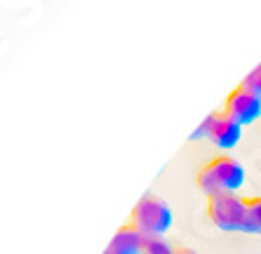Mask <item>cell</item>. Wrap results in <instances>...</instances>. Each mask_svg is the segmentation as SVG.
<instances>
[{"mask_svg": "<svg viewBox=\"0 0 261 254\" xmlns=\"http://www.w3.org/2000/svg\"><path fill=\"white\" fill-rule=\"evenodd\" d=\"M207 217L219 231L256 236L249 198H243L240 193H219L207 198Z\"/></svg>", "mask_w": 261, "mask_h": 254, "instance_id": "6da1fadb", "label": "cell"}, {"mask_svg": "<svg viewBox=\"0 0 261 254\" xmlns=\"http://www.w3.org/2000/svg\"><path fill=\"white\" fill-rule=\"evenodd\" d=\"M245 184V167L231 156H219L198 172V188L207 198L219 193H238Z\"/></svg>", "mask_w": 261, "mask_h": 254, "instance_id": "7a4b0ae2", "label": "cell"}, {"mask_svg": "<svg viewBox=\"0 0 261 254\" xmlns=\"http://www.w3.org/2000/svg\"><path fill=\"white\" fill-rule=\"evenodd\" d=\"M172 219H174L172 210L163 198H158L153 193H144L137 200V205L132 207L129 226H134L144 238L165 236L172 228Z\"/></svg>", "mask_w": 261, "mask_h": 254, "instance_id": "3957f363", "label": "cell"}, {"mask_svg": "<svg viewBox=\"0 0 261 254\" xmlns=\"http://www.w3.org/2000/svg\"><path fill=\"white\" fill-rule=\"evenodd\" d=\"M224 113L236 120L238 125H252L261 118V97L254 94L252 90L238 85L236 90L226 97V104H224Z\"/></svg>", "mask_w": 261, "mask_h": 254, "instance_id": "277c9868", "label": "cell"}, {"mask_svg": "<svg viewBox=\"0 0 261 254\" xmlns=\"http://www.w3.org/2000/svg\"><path fill=\"white\" fill-rule=\"evenodd\" d=\"M243 139V125H238L236 120H231L228 115L221 111H217V118H214L212 132H210V144L219 151H233Z\"/></svg>", "mask_w": 261, "mask_h": 254, "instance_id": "5b68a950", "label": "cell"}, {"mask_svg": "<svg viewBox=\"0 0 261 254\" xmlns=\"http://www.w3.org/2000/svg\"><path fill=\"white\" fill-rule=\"evenodd\" d=\"M141 245H144V236L134 226H120L113 233L109 242V252L111 254H141Z\"/></svg>", "mask_w": 261, "mask_h": 254, "instance_id": "8992f818", "label": "cell"}, {"mask_svg": "<svg viewBox=\"0 0 261 254\" xmlns=\"http://www.w3.org/2000/svg\"><path fill=\"white\" fill-rule=\"evenodd\" d=\"M174 252V245L165 236H151L144 238V245H141V254H172Z\"/></svg>", "mask_w": 261, "mask_h": 254, "instance_id": "52a82bcc", "label": "cell"}, {"mask_svg": "<svg viewBox=\"0 0 261 254\" xmlns=\"http://www.w3.org/2000/svg\"><path fill=\"white\" fill-rule=\"evenodd\" d=\"M240 85H243V87H247V90H252L254 94H259V97H261V61L247 73V75H245V80Z\"/></svg>", "mask_w": 261, "mask_h": 254, "instance_id": "ba28073f", "label": "cell"}, {"mask_svg": "<svg viewBox=\"0 0 261 254\" xmlns=\"http://www.w3.org/2000/svg\"><path fill=\"white\" fill-rule=\"evenodd\" d=\"M214 118H217V111L210 113L200 125L195 127V132L191 134V141H200V139H210V132H212V125H214Z\"/></svg>", "mask_w": 261, "mask_h": 254, "instance_id": "9c48e42d", "label": "cell"}, {"mask_svg": "<svg viewBox=\"0 0 261 254\" xmlns=\"http://www.w3.org/2000/svg\"><path fill=\"white\" fill-rule=\"evenodd\" d=\"M249 210H252V219H254L256 236H261V198H249Z\"/></svg>", "mask_w": 261, "mask_h": 254, "instance_id": "30bf717a", "label": "cell"}, {"mask_svg": "<svg viewBox=\"0 0 261 254\" xmlns=\"http://www.w3.org/2000/svg\"><path fill=\"white\" fill-rule=\"evenodd\" d=\"M172 254H198V252H195V249H189V247H174Z\"/></svg>", "mask_w": 261, "mask_h": 254, "instance_id": "8fae6325", "label": "cell"}, {"mask_svg": "<svg viewBox=\"0 0 261 254\" xmlns=\"http://www.w3.org/2000/svg\"><path fill=\"white\" fill-rule=\"evenodd\" d=\"M103 254H111V252H109V249H103Z\"/></svg>", "mask_w": 261, "mask_h": 254, "instance_id": "7c38bea8", "label": "cell"}]
</instances>
